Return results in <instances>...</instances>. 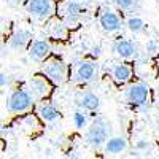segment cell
<instances>
[{
  "label": "cell",
  "mask_w": 159,
  "mask_h": 159,
  "mask_svg": "<svg viewBox=\"0 0 159 159\" xmlns=\"http://www.w3.org/2000/svg\"><path fill=\"white\" fill-rule=\"evenodd\" d=\"M73 123H75V127L83 129V127H86L88 118H86V115H84L83 111H76V113L73 115Z\"/></svg>",
  "instance_id": "19"
},
{
  "label": "cell",
  "mask_w": 159,
  "mask_h": 159,
  "mask_svg": "<svg viewBox=\"0 0 159 159\" xmlns=\"http://www.w3.org/2000/svg\"><path fill=\"white\" fill-rule=\"evenodd\" d=\"M97 73H99V67L94 61H83L76 67L75 80L78 83H91L97 78Z\"/></svg>",
  "instance_id": "5"
},
{
  "label": "cell",
  "mask_w": 159,
  "mask_h": 159,
  "mask_svg": "<svg viewBox=\"0 0 159 159\" xmlns=\"http://www.w3.org/2000/svg\"><path fill=\"white\" fill-rule=\"evenodd\" d=\"M8 3H11V5H21L22 2H25V0H7Z\"/></svg>",
  "instance_id": "25"
},
{
  "label": "cell",
  "mask_w": 159,
  "mask_h": 159,
  "mask_svg": "<svg viewBox=\"0 0 159 159\" xmlns=\"http://www.w3.org/2000/svg\"><path fill=\"white\" fill-rule=\"evenodd\" d=\"M76 105L84 111H97L99 107H100V99H99L97 94L88 91V92L80 96V99L76 100Z\"/></svg>",
  "instance_id": "11"
},
{
  "label": "cell",
  "mask_w": 159,
  "mask_h": 159,
  "mask_svg": "<svg viewBox=\"0 0 159 159\" xmlns=\"http://www.w3.org/2000/svg\"><path fill=\"white\" fill-rule=\"evenodd\" d=\"M113 51L123 59H130L137 54V48L130 40H116L113 45Z\"/></svg>",
  "instance_id": "12"
},
{
  "label": "cell",
  "mask_w": 159,
  "mask_h": 159,
  "mask_svg": "<svg viewBox=\"0 0 159 159\" xmlns=\"http://www.w3.org/2000/svg\"><path fill=\"white\" fill-rule=\"evenodd\" d=\"M108 134H110V124L105 121L103 116H97L86 130V142L91 147L99 148L107 142Z\"/></svg>",
  "instance_id": "1"
},
{
  "label": "cell",
  "mask_w": 159,
  "mask_h": 159,
  "mask_svg": "<svg viewBox=\"0 0 159 159\" xmlns=\"http://www.w3.org/2000/svg\"><path fill=\"white\" fill-rule=\"evenodd\" d=\"M81 3L76 2V0H69L67 5H65V16H64V24L67 27H73V25L80 21V16H81Z\"/></svg>",
  "instance_id": "9"
},
{
  "label": "cell",
  "mask_w": 159,
  "mask_h": 159,
  "mask_svg": "<svg viewBox=\"0 0 159 159\" xmlns=\"http://www.w3.org/2000/svg\"><path fill=\"white\" fill-rule=\"evenodd\" d=\"M156 97H157V103H159V88H157V91H156Z\"/></svg>",
  "instance_id": "27"
},
{
  "label": "cell",
  "mask_w": 159,
  "mask_h": 159,
  "mask_svg": "<svg viewBox=\"0 0 159 159\" xmlns=\"http://www.w3.org/2000/svg\"><path fill=\"white\" fill-rule=\"evenodd\" d=\"M30 42H32V32L27 29H18L10 37V48L11 49H22L25 46H29Z\"/></svg>",
  "instance_id": "10"
},
{
  "label": "cell",
  "mask_w": 159,
  "mask_h": 159,
  "mask_svg": "<svg viewBox=\"0 0 159 159\" xmlns=\"http://www.w3.org/2000/svg\"><path fill=\"white\" fill-rule=\"evenodd\" d=\"M34 96L29 89H16L11 92V96L7 100V108L10 113H25L32 108Z\"/></svg>",
  "instance_id": "2"
},
{
  "label": "cell",
  "mask_w": 159,
  "mask_h": 159,
  "mask_svg": "<svg viewBox=\"0 0 159 159\" xmlns=\"http://www.w3.org/2000/svg\"><path fill=\"white\" fill-rule=\"evenodd\" d=\"M150 148H151V143L148 140H137V143H135V150L137 151H147Z\"/></svg>",
  "instance_id": "21"
},
{
  "label": "cell",
  "mask_w": 159,
  "mask_h": 159,
  "mask_svg": "<svg viewBox=\"0 0 159 159\" xmlns=\"http://www.w3.org/2000/svg\"><path fill=\"white\" fill-rule=\"evenodd\" d=\"M111 76L118 83H127L130 80V76H132V70L126 64H116L111 69Z\"/></svg>",
  "instance_id": "16"
},
{
  "label": "cell",
  "mask_w": 159,
  "mask_h": 159,
  "mask_svg": "<svg viewBox=\"0 0 159 159\" xmlns=\"http://www.w3.org/2000/svg\"><path fill=\"white\" fill-rule=\"evenodd\" d=\"M2 51H3V42L0 40V54H2Z\"/></svg>",
  "instance_id": "26"
},
{
  "label": "cell",
  "mask_w": 159,
  "mask_h": 159,
  "mask_svg": "<svg viewBox=\"0 0 159 159\" xmlns=\"http://www.w3.org/2000/svg\"><path fill=\"white\" fill-rule=\"evenodd\" d=\"M150 97V88L145 83H134L126 91V99L132 107H143L148 102Z\"/></svg>",
  "instance_id": "3"
},
{
  "label": "cell",
  "mask_w": 159,
  "mask_h": 159,
  "mask_svg": "<svg viewBox=\"0 0 159 159\" xmlns=\"http://www.w3.org/2000/svg\"><path fill=\"white\" fill-rule=\"evenodd\" d=\"M49 30H51V35L54 38H62V37H65V34H67V25H65L64 22L54 21L49 25Z\"/></svg>",
  "instance_id": "18"
},
{
  "label": "cell",
  "mask_w": 159,
  "mask_h": 159,
  "mask_svg": "<svg viewBox=\"0 0 159 159\" xmlns=\"http://www.w3.org/2000/svg\"><path fill=\"white\" fill-rule=\"evenodd\" d=\"M7 83H8V76L5 73H0V88L7 86Z\"/></svg>",
  "instance_id": "23"
},
{
  "label": "cell",
  "mask_w": 159,
  "mask_h": 159,
  "mask_svg": "<svg viewBox=\"0 0 159 159\" xmlns=\"http://www.w3.org/2000/svg\"><path fill=\"white\" fill-rule=\"evenodd\" d=\"M100 56V46H94V48H92V57H99Z\"/></svg>",
  "instance_id": "24"
},
{
  "label": "cell",
  "mask_w": 159,
  "mask_h": 159,
  "mask_svg": "<svg viewBox=\"0 0 159 159\" xmlns=\"http://www.w3.org/2000/svg\"><path fill=\"white\" fill-rule=\"evenodd\" d=\"M115 3L118 5V8H121V10H132L135 7L137 3V0H115Z\"/></svg>",
  "instance_id": "20"
},
{
  "label": "cell",
  "mask_w": 159,
  "mask_h": 159,
  "mask_svg": "<svg viewBox=\"0 0 159 159\" xmlns=\"http://www.w3.org/2000/svg\"><path fill=\"white\" fill-rule=\"evenodd\" d=\"M27 11L37 19H46L52 11V3L51 0H29Z\"/></svg>",
  "instance_id": "6"
},
{
  "label": "cell",
  "mask_w": 159,
  "mask_h": 159,
  "mask_svg": "<svg viewBox=\"0 0 159 159\" xmlns=\"http://www.w3.org/2000/svg\"><path fill=\"white\" fill-rule=\"evenodd\" d=\"M38 115H40V118H42L45 123H54L56 119H59V116H61L59 110L52 103H43V105H40Z\"/></svg>",
  "instance_id": "15"
},
{
  "label": "cell",
  "mask_w": 159,
  "mask_h": 159,
  "mask_svg": "<svg viewBox=\"0 0 159 159\" xmlns=\"http://www.w3.org/2000/svg\"><path fill=\"white\" fill-rule=\"evenodd\" d=\"M43 75L54 84H61L65 80V64L59 59H51L43 65Z\"/></svg>",
  "instance_id": "4"
},
{
  "label": "cell",
  "mask_w": 159,
  "mask_h": 159,
  "mask_svg": "<svg viewBox=\"0 0 159 159\" xmlns=\"http://www.w3.org/2000/svg\"><path fill=\"white\" fill-rule=\"evenodd\" d=\"M145 48H147V52H148V54H156L157 49H159V46H157V43L154 42V40H148V42H147V46H145Z\"/></svg>",
  "instance_id": "22"
},
{
  "label": "cell",
  "mask_w": 159,
  "mask_h": 159,
  "mask_svg": "<svg viewBox=\"0 0 159 159\" xmlns=\"http://www.w3.org/2000/svg\"><path fill=\"white\" fill-rule=\"evenodd\" d=\"M29 89H30V94L37 97H45L46 94H49V84L42 76H34L29 81Z\"/></svg>",
  "instance_id": "13"
},
{
  "label": "cell",
  "mask_w": 159,
  "mask_h": 159,
  "mask_svg": "<svg viewBox=\"0 0 159 159\" xmlns=\"http://www.w3.org/2000/svg\"><path fill=\"white\" fill-rule=\"evenodd\" d=\"M29 45V56L34 61H45L51 52V45L48 40H35Z\"/></svg>",
  "instance_id": "8"
},
{
  "label": "cell",
  "mask_w": 159,
  "mask_h": 159,
  "mask_svg": "<svg viewBox=\"0 0 159 159\" xmlns=\"http://www.w3.org/2000/svg\"><path fill=\"white\" fill-rule=\"evenodd\" d=\"M99 22H100V27L105 32H108V34L118 32L119 29H121V25H123L119 16L116 15L115 11H111V10H103L100 18H99Z\"/></svg>",
  "instance_id": "7"
},
{
  "label": "cell",
  "mask_w": 159,
  "mask_h": 159,
  "mask_svg": "<svg viewBox=\"0 0 159 159\" xmlns=\"http://www.w3.org/2000/svg\"><path fill=\"white\" fill-rule=\"evenodd\" d=\"M127 29L132 32V34H139L145 29V21L139 16H132L127 19Z\"/></svg>",
  "instance_id": "17"
},
{
  "label": "cell",
  "mask_w": 159,
  "mask_h": 159,
  "mask_svg": "<svg viewBox=\"0 0 159 159\" xmlns=\"http://www.w3.org/2000/svg\"><path fill=\"white\" fill-rule=\"evenodd\" d=\"M127 148V142L123 137H111L105 142V153L107 154H119Z\"/></svg>",
  "instance_id": "14"
}]
</instances>
